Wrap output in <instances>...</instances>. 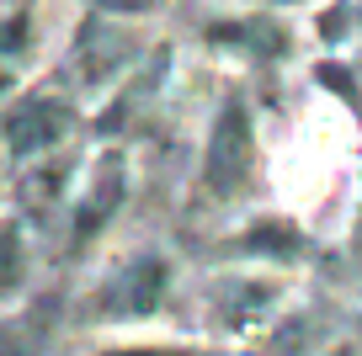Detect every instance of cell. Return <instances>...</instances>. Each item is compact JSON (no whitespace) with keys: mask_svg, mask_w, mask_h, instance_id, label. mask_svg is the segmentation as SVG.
I'll use <instances>...</instances> for the list:
<instances>
[{"mask_svg":"<svg viewBox=\"0 0 362 356\" xmlns=\"http://www.w3.org/2000/svg\"><path fill=\"white\" fill-rule=\"evenodd\" d=\"M250 170H256L250 117H245V107H240V101H229V107L218 112V123H214V138H208L203 181H208V191H218V197H235V191L250 181Z\"/></svg>","mask_w":362,"mask_h":356,"instance_id":"cell-1","label":"cell"},{"mask_svg":"<svg viewBox=\"0 0 362 356\" xmlns=\"http://www.w3.org/2000/svg\"><path fill=\"white\" fill-rule=\"evenodd\" d=\"M165 298V261L155 256H139L117 271L112 282L102 287V314H117V319H134V314H149L155 303Z\"/></svg>","mask_w":362,"mask_h":356,"instance_id":"cell-2","label":"cell"},{"mask_svg":"<svg viewBox=\"0 0 362 356\" xmlns=\"http://www.w3.org/2000/svg\"><path fill=\"white\" fill-rule=\"evenodd\" d=\"M69 134V112L64 101H27V107H16L11 117H6V144H11V155H43V149H54L59 138Z\"/></svg>","mask_w":362,"mask_h":356,"instance_id":"cell-3","label":"cell"},{"mask_svg":"<svg viewBox=\"0 0 362 356\" xmlns=\"http://www.w3.org/2000/svg\"><path fill=\"white\" fill-rule=\"evenodd\" d=\"M117 202H123V160H107V165H102V181H96V191H90V202L80 208V218H75V234L102 229V223L117 213Z\"/></svg>","mask_w":362,"mask_h":356,"instance_id":"cell-4","label":"cell"},{"mask_svg":"<svg viewBox=\"0 0 362 356\" xmlns=\"http://www.w3.org/2000/svg\"><path fill=\"white\" fill-rule=\"evenodd\" d=\"M27 266V250H22V234L11 223H0V287H16Z\"/></svg>","mask_w":362,"mask_h":356,"instance_id":"cell-5","label":"cell"},{"mask_svg":"<svg viewBox=\"0 0 362 356\" xmlns=\"http://www.w3.org/2000/svg\"><path fill=\"white\" fill-rule=\"evenodd\" d=\"M214 37H245L250 48H261V54H283V32H272V27H245V32H240V27H218Z\"/></svg>","mask_w":362,"mask_h":356,"instance_id":"cell-6","label":"cell"},{"mask_svg":"<svg viewBox=\"0 0 362 356\" xmlns=\"http://www.w3.org/2000/svg\"><path fill=\"white\" fill-rule=\"evenodd\" d=\"M22 37H27V16H16L11 32H0V54H16V48H22Z\"/></svg>","mask_w":362,"mask_h":356,"instance_id":"cell-7","label":"cell"}]
</instances>
